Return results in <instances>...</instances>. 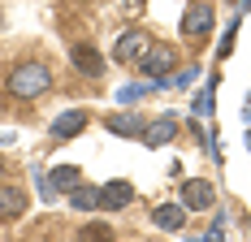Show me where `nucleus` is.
Returning <instances> with one entry per match:
<instances>
[{
	"label": "nucleus",
	"mask_w": 251,
	"mask_h": 242,
	"mask_svg": "<svg viewBox=\"0 0 251 242\" xmlns=\"http://www.w3.org/2000/svg\"><path fill=\"white\" fill-rule=\"evenodd\" d=\"M48 82H52L48 65H35V61H26V65H18V70H9V96L35 99V96H44V91H48Z\"/></svg>",
	"instance_id": "obj_1"
},
{
	"label": "nucleus",
	"mask_w": 251,
	"mask_h": 242,
	"mask_svg": "<svg viewBox=\"0 0 251 242\" xmlns=\"http://www.w3.org/2000/svg\"><path fill=\"white\" fill-rule=\"evenodd\" d=\"M212 22H217L212 4H208V0H195V4L182 13V35H186L191 44H203V39H208V30H212Z\"/></svg>",
	"instance_id": "obj_2"
},
{
	"label": "nucleus",
	"mask_w": 251,
	"mask_h": 242,
	"mask_svg": "<svg viewBox=\"0 0 251 242\" xmlns=\"http://www.w3.org/2000/svg\"><path fill=\"white\" fill-rule=\"evenodd\" d=\"M143 73H151V78H160V73H169L177 65V52L169 48V44H148V52H143Z\"/></svg>",
	"instance_id": "obj_3"
},
{
	"label": "nucleus",
	"mask_w": 251,
	"mask_h": 242,
	"mask_svg": "<svg viewBox=\"0 0 251 242\" xmlns=\"http://www.w3.org/2000/svg\"><path fill=\"white\" fill-rule=\"evenodd\" d=\"M70 61H74L78 73H87V78H100L104 73V56L91 48V44H74V48H70Z\"/></svg>",
	"instance_id": "obj_4"
},
{
	"label": "nucleus",
	"mask_w": 251,
	"mask_h": 242,
	"mask_svg": "<svg viewBox=\"0 0 251 242\" xmlns=\"http://www.w3.org/2000/svg\"><path fill=\"white\" fill-rule=\"evenodd\" d=\"M182 203H186V208H212V203H217V191H212V182H203V177H191V182L182 186Z\"/></svg>",
	"instance_id": "obj_5"
},
{
	"label": "nucleus",
	"mask_w": 251,
	"mask_h": 242,
	"mask_svg": "<svg viewBox=\"0 0 251 242\" xmlns=\"http://www.w3.org/2000/svg\"><path fill=\"white\" fill-rule=\"evenodd\" d=\"M130 199H134L130 182H108V186H100V203L104 208H126Z\"/></svg>",
	"instance_id": "obj_6"
},
{
	"label": "nucleus",
	"mask_w": 251,
	"mask_h": 242,
	"mask_svg": "<svg viewBox=\"0 0 251 242\" xmlns=\"http://www.w3.org/2000/svg\"><path fill=\"white\" fill-rule=\"evenodd\" d=\"M82 125H87V113H78V108H74V113H65V117L52 121V139H74Z\"/></svg>",
	"instance_id": "obj_7"
},
{
	"label": "nucleus",
	"mask_w": 251,
	"mask_h": 242,
	"mask_svg": "<svg viewBox=\"0 0 251 242\" xmlns=\"http://www.w3.org/2000/svg\"><path fill=\"white\" fill-rule=\"evenodd\" d=\"M134 52H148V35H143V30H130V35H122V44L113 48V56H117V61H130Z\"/></svg>",
	"instance_id": "obj_8"
},
{
	"label": "nucleus",
	"mask_w": 251,
	"mask_h": 242,
	"mask_svg": "<svg viewBox=\"0 0 251 242\" xmlns=\"http://www.w3.org/2000/svg\"><path fill=\"white\" fill-rule=\"evenodd\" d=\"M22 208H26V194L22 191H4V194H0V217H4V220L22 217Z\"/></svg>",
	"instance_id": "obj_9"
},
{
	"label": "nucleus",
	"mask_w": 251,
	"mask_h": 242,
	"mask_svg": "<svg viewBox=\"0 0 251 242\" xmlns=\"http://www.w3.org/2000/svg\"><path fill=\"white\" fill-rule=\"evenodd\" d=\"M174 130H177V125L165 117V121H156V125H148L143 134H148V143H151V147H160V143H169V139H174Z\"/></svg>",
	"instance_id": "obj_10"
},
{
	"label": "nucleus",
	"mask_w": 251,
	"mask_h": 242,
	"mask_svg": "<svg viewBox=\"0 0 251 242\" xmlns=\"http://www.w3.org/2000/svg\"><path fill=\"white\" fill-rule=\"evenodd\" d=\"M156 225H160V229H182V208L160 203V208H156Z\"/></svg>",
	"instance_id": "obj_11"
},
{
	"label": "nucleus",
	"mask_w": 251,
	"mask_h": 242,
	"mask_svg": "<svg viewBox=\"0 0 251 242\" xmlns=\"http://www.w3.org/2000/svg\"><path fill=\"white\" fill-rule=\"evenodd\" d=\"M52 186H56V191H74V186H78V169H74V165L52 169Z\"/></svg>",
	"instance_id": "obj_12"
},
{
	"label": "nucleus",
	"mask_w": 251,
	"mask_h": 242,
	"mask_svg": "<svg viewBox=\"0 0 251 242\" xmlns=\"http://www.w3.org/2000/svg\"><path fill=\"white\" fill-rule=\"evenodd\" d=\"M108 130H113V134H143L148 125L139 117H108Z\"/></svg>",
	"instance_id": "obj_13"
},
{
	"label": "nucleus",
	"mask_w": 251,
	"mask_h": 242,
	"mask_svg": "<svg viewBox=\"0 0 251 242\" xmlns=\"http://www.w3.org/2000/svg\"><path fill=\"white\" fill-rule=\"evenodd\" d=\"M78 242H113V229H108L104 220H96V225H87V229L78 234Z\"/></svg>",
	"instance_id": "obj_14"
},
{
	"label": "nucleus",
	"mask_w": 251,
	"mask_h": 242,
	"mask_svg": "<svg viewBox=\"0 0 251 242\" xmlns=\"http://www.w3.org/2000/svg\"><path fill=\"white\" fill-rule=\"evenodd\" d=\"M70 203H74V208H96V203H100V191H70Z\"/></svg>",
	"instance_id": "obj_15"
},
{
	"label": "nucleus",
	"mask_w": 251,
	"mask_h": 242,
	"mask_svg": "<svg viewBox=\"0 0 251 242\" xmlns=\"http://www.w3.org/2000/svg\"><path fill=\"white\" fill-rule=\"evenodd\" d=\"M122 4H126V9H139V4H143V0H122Z\"/></svg>",
	"instance_id": "obj_16"
}]
</instances>
